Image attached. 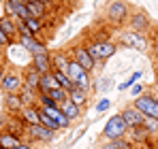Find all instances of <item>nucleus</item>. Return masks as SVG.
Returning <instances> with one entry per match:
<instances>
[{"mask_svg":"<svg viewBox=\"0 0 158 149\" xmlns=\"http://www.w3.org/2000/svg\"><path fill=\"white\" fill-rule=\"evenodd\" d=\"M156 85H158V68H156Z\"/></svg>","mask_w":158,"mask_h":149,"instance_id":"79ce46f5","label":"nucleus"},{"mask_svg":"<svg viewBox=\"0 0 158 149\" xmlns=\"http://www.w3.org/2000/svg\"><path fill=\"white\" fill-rule=\"evenodd\" d=\"M52 73H53V77L58 79V83H60V85H62L66 92H71V90L75 87V83L69 79V74H66V73H60V70H52Z\"/></svg>","mask_w":158,"mask_h":149,"instance_id":"c85d7f7f","label":"nucleus"},{"mask_svg":"<svg viewBox=\"0 0 158 149\" xmlns=\"http://www.w3.org/2000/svg\"><path fill=\"white\" fill-rule=\"evenodd\" d=\"M0 28L4 30V34H6L11 41L19 38V30H17V19H15V17L2 15V17H0Z\"/></svg>","mask_w":158,"mask_h":149,"instance_id":"2eb2a0df","label":"nucleus"},{"mask_svg":"<svg viewBox=\"0 0 158 149\" xmlns=\"http://www.w3.org/2000/svg\"><path fill=\"white\" fill-rule=\"evenodd\" d=\"M150 17H148V13H143V11H137V13H132L131 15V30L132 32H145V30H150Z\"/></svg>","mask_w":158,"mask_h":149,"instance_id":"4468645a","label":"nucleus"},{"mask_svg":"<svg viewBox=\"0 0 158 149\" xmlns=\"http://www.w3.org/2000/svg\"><path fill=\"white\" fill-rule=\"evenodd\" d=\"M88 51H90V55H92L96 62H105V60H109V58L118 51V45H115L113 41H94V43L88 47Z\"/></svg>","mask_w":158,"mask_h":149,"instance_id":"f03ea898","label":"nucleus"},{"mask_svg":"<svg viewBox=\"0 0 158 149\" xmlns=\"http://www.w3.org/2000/svg\"><path fill=\"white\" fill-rule=\"evenodd\" d=\"M4 73H6V64H4V58L0 55V81H2V77H4Z\"/></svg>","mask_w":158,"mask_h":149,"instance_id":"c9c22d12","label":"nucleus"},{"mask_svg":"<svg viewBox=\"0 0 158 149\" xmlns=\"http://www.w3.org/2000/svg\"><path fill=\"white\" fill-rule=\"evenodd\" d=\"M0 87L4 94H19V90L24 87V74L17 70H6L0 81Z\"/></svg>","mask_w":158,"mask_h":149,"instance_id":"423d86ee","label":"nucleus"},{"mask_svg":"<svg viewBox=\"0 0 158 149\" xmlns=\"http://www.w3.org/2000/svg\"><path fill=\"white\" fill-rule=\"evenodd\" d=\"M47 96H49V98H52L53 102H58V104H62L64 100L69 98V92H66L64 87H58V90H52V92H49Z\"/></svg>","mask_w":158,"mask_h":149,"instance_id":"7c9ffc66","label":"nucleus"},{"mask_svg":"<svg viewBox=\"0 0 158 149\" xmlns=\"http://www.w3.org/2000/svg\"><path fill=\"white\" fill-rule=\"evenodd\" d=\"M26 9H28V13H30V17H36V19H45V15H47V4H43L39 0L26 2Z\"/></svg>","mask_w":158,"mask_h":149,"instance_id":"4be33fe9","label":"nucleus"},{"mask_svg":"<svg viewBox=\"0 0 158 149\" xmlns=\"http://www.w3.org/2000/svg\"><path fill=\"white\" fill-rule=\"evenodd\" d=\"M26 136L39 141V143H49L53 139V132L45 126H26Z\"/></svg>","mask_w":158,"mask_h":149,"instance_id":"9b49d317","label":"nucleus"},{"mask_svg":"<svg viewBox=\"0 0 158 149\" xmlns=\"http://www.w3.org/2000/svg\"><path fill=\"white\" fill-rule=\"evenodd\" d=\"M15 149H34L32 147V145H28V143H24V141H22V143H19V145H17V147Z\"/></svg>","mask_w":158,"mask_h":149,"instance_id":"58836bf2","label":"nucleus"},{"mask_svg":"<svg viewBox=\"0 0 158 149\" xmlns=\"http://www.w3.org/2000/svg\"><path fill=\"white\" fill-rule=\"evenodd\" d=\"M22 143V139L17 134H11V132H0V149H15Z\"/></svg>","mask_w":158,"mask_h":149,"instance_id":"393cba45","label":"nucleus"},{"mask_svg":"<svg viewBox=\"0 0 158 149\" xmlns=\"http://www.w3.org/2000/svg\"><path fill=\"white\" fill-rule=\"evenodd\" d=\"M19 98H22V102H24V107H34L36 100H39V92L34 94V90L22 87V90H19Z\"/></svg>","mask_w":158,"mask_h":149,"instance_id":"bb28decb","label":"nucleus"},{"mask_svg":"<svg viewBox=\"0 0 158 149\" xmlns=\"http://www.w3.org/2000/svg\"><path fill=\"white\" fill-rule=\"evenodd\" d=\"M141 92H143V87H141V85H135V87L131 90V94H132V96H139Z\"/></svg>","mask_w":158,"mask_h":149,"instance_id":"e433bc0d","label":"nucleus"},{"mask_svg":"<svg viewBox=\"0 0 158 149\" xmlns=\"http://www.w3.org/2000/svg\"><path fill=\"white\" fill-rule=\"evenodd\" d=\"M113 143H115V147H118V149H135V147H132V143H131V141H126V139H115Z\"/></svg>","mask_w":158,"mask_h":149,"instance_id":"473e14b6","label":"nucleus"},{"mask_svg":"<svg viewBox=\"0 0 158 149\" xmlns=\"http://www.w3.org/2000/svg\"><path fill=\"white\" fill-rule=\"evenodd\" d=\"M120 43H122L124 47H135V49H139V51H143L148 47V41H145L139 32H132V30L120 36Z\"/></svg>","mask_w":158,"mask_h":149,"instance_id":"ddd939ff","label":"nucleus"},{"mask_svg":"<svg viewBox=\"0 0 158 149\" xmlns=\"http://www.w3.org/2000/svg\"><path fill=\"white\" fill-rule=\"evenodd\" d=\"M17 43H19V45H22L30 55H36V53H49L47 45H45V43H41L36 36H19V38H17Z\"/></svg>","mask_w":158,"mask_h":149,"instance_id":"1a4fd4ad","label":"nucleus"},{"mask_svg":"<svg viewBox=\"0 0 158 149\" xmlns=\"http://www.w3.org/2000/svg\"><path fill=\"white\" fill-rule=\"evenodd\" d=\"M109 107H111V102H109L107 98H103L101 102H98V104H96V113H103V111H107Z\"/></svg>","mask_w":158,"mask_h":149,"instance_id":"72a5a7b5","label":"nucleus"},{"mask_svg":"<svg viewBox=\"0 0 158 149\" xmlns=\"http://www.w3.org/2000/svg\"><path fill=\"white\" fill-rule=\"evenodd\" d=\"M39 83H41V73L34 70L32 66H28L26 70H24V87L39 92Z\"/></svg>","mask_w":158,"mask_h":149,"instance_id":"6ab92c4d","label":"nucleus"},{"mask_svg":"<svg viewBox=\"0 0 158 149\" xmlns=\"http://www.w3.org/2000/svg\"><path fill=\"white\" fill-rule=\"evenodd\" d=\"M132 107L139 109L145 117H150V119H158V98H156V96H152V94H143V96H139V98L135 100Z\"/></svg>","mask_w":158,"mask_h":149,"instance_id":"39448f33","label":"nucleus"},{"mask_svg":"<svg viewBox=\"0 0 158 149\" xmlns=\"http://www.w3.org/2000/svg\"><path fill=\"white\" fill-rule=\"evenodd\" d=\"M4 130H6V119L0 115V132H4Z\"/></svg>","mask_w":158,"mask_h":149,"instance_id":"4c0bfd02","label":"nucleus"},{"mask_svg":"<svg viewBox=\"0 0 158 149\" xmlns=\"http://www.w3.org/2000/svg\"><path fill=\"white\" fill-rule=\"evenodd\" d=\"M24 26L32 32V36H39V34L43 32V28H45L43 19H36V17H28V19H24Z\"/></svg>","mask_w":158,"mask_h":149,"instance_id":"cd10ccee","label":"nucleus"},{"mask_svg":"<svg viewBox=\"0 0 158 149\" xmlns=\"http://www.w3.org/2000/svg\"><path fill=\"white\" fill-rule=\"evenodd\" d=\"M39 2H43V4H49V2H52V0H39Z\"/></svg>","mask_w":158,"mask_h":149,"instance_id":"a19ab883","label":"nucleus"},{"mask_svg":"<svg viewBox=\"0 0 158 149\" xmlns=\"http://www.w3.org/2000/svg\"><path fill=\"white\" fill-rule=\"evenodd\" d=\"M69 64H71V55H66L64 51H56V53H52V66H53V70L66 73V70H69Z\"/></svg>","mask_w":158,"mask_h":149,"instance_id":"aec40b11","label":"nucleus"},{"mask_svg":"<svg viewBox=\"0 0 158 149\" xmlns=\"http://www.w3.org/2000/svg\"><path fill=\"white\" fill-rule=\"evenodd\" d=\"M88 96H90V92H85V90H81V87H73V90L69 92V98L73 100L79 109L88 104Z\"/></svg>","mask_w":158,"mask_h":149,"instance_id":"a878e982","label":"nucleus"},{"mask_svg":"<svg viewBox=\"0 0 158 149\" xmlns=\"http://www.w3.org/2000/svg\"><path fill=\"white\" fill-rule=\"evenodd\" d=\"M4 13L9 17H15V19H22V22L30 17L26 2H22V0H4Z\"/></svg>","mask_w":158,"mask_h":149,"instance_id":"6e6552de","label":"nucleus"},{"mask_svg":"<svg viewBox=\"0 0 158 149\" xmlns=\"http://www.w3.org/2000/svg\"><path fill=\"white\" fill-rule=\"evenodd\" d=\"M126 15H128V4H126L124 0H113V2H109L105 17L111 26H120L126 19Z\"/></svg>","mask_w":158,"mask_h":149,"instance_id":"20e7f679","label":"nucleus"},{"mask_svg":"<svg viewBox=\"0 0 158 149\" xmlns=\"http://www.w3.org/2000/svg\"><path fill=\"white\" fill-rule=\"evenodd\" d=\"M19 117H22L28 126H41V113H39V107H36V104H34V107H24L22 113H19Z\"/></svg>","mask_w":158,"mask_h":149,"instance_id":"a211bd4d","label":"nucleus"},{"mask_svg":"<svg viewBox=\"0 0 158 149\" xmlns=\"http://www.w3.org/2000/svg\"><path fill=\"white\" fill-rule=\"evenodd\" d=\"M36 107H39V104H36ZM39 113H41V126H45V128H49L52 132H56V130H60V126L56 124V122H53L52 117H49V115H47V113H45V111L41 109V107H39Z\"/></svg>","mask_w":158,"mask_h":149,"instance_id":"c756f323","label":"nucleus"},{"mask_svg":"<svg viewBox=\"0 0 158 149\" xmlns=\"http://www.w3.org/2000/svg\"><path fill=\"white\" fill-rule=\"evenodd\" d=\"M41 109H43V111H45V113H47V115H49V117H52V119H53L58 126H60V128H66V126L71 124V119H69V117H66V115L60 111V107H52V109L41 107Z\"/></svg>","mask_w":158,"mask_h":149,"instance_id":"5701e85b","label":"nucleus"},{"mask_svg":"<svg viewBox=\"0 0 158 149\" xmlns=\"http://www.w3.org/2000/svg\"><path fill=\"white\" fill-rule=\"evenodd\" d=\"M103 149H118V147H115V143L111 141V143H107V145H105V147H103Z\"/></svg>","mask_w":158,"mask_h":149,"instance_id":"ea45409f","label":"nucleus"},{"mask_svg":"<svg viewBox=\"0 0 158 149\" xmlns=\"http://www.w3.org/2000/svg\"><path fill=\"white\" fill-rule=\"evenodd\" d=\"M22 2H30V0H22Z\"/></svg>","mask_w":158,"mask_h":149,"instance_id":"37998d69","label":"nucleus"},{"mask_svg":"<svg viewBox=\"0 0 158 149\" xmlns=\"http://www.w3.org/2000/svg\"><path fill=\"white\" fill-rule=\"evenodd\" d=\"M4 109L11 115H19L24 109V102L19 98V94H4Z\"/></svg>","mask_w":158,"mask_h":149,"instance_id":"dca6fc26","label":"nucleus"},{"mask_svg":"<svg viewBox=\"0 0 158 149\" xmlns=\"http://www.w3.org/2000/svg\"><path fill=\"white\" fill-rule=\"evenodd\" d=\"M128 132V126L124 122V117L118 113V115H113L109 122L105 124L103 128V136L109 139V141H115V139H124V134Z\"/></svg>","mask_w":158,"mask_h":149,"instance_id":"f257e3e1","label":"nucleus"},{"mask_svg":"<svg viewBox=\"0 0 158 149\" xmlns=\"http://www.w3.org/2000/svg\"><path fill=\"white\" fill-rule=\"evenodd\" d=\"M0 51H2V45H0Z\"/></svg>","mask_w":158,"mask_h":149,"instance_id":"c03bdc74","label":"nucleus"},{"mask_svg":"<svg viewBox=\"0 0 158 149\" xmlns=\"http://www.w3.org/2000/svg\"><path fill=\"white\" fill-rule=\"evenodd\" d=\"M141 70H137V73H132L131 77H128V81H124V83H122V85H120V90H128V87H131V85H135V81H139V79H141Z\"/></svg>","mask_w":158,"mask_h":149,"instance_id":"2f4dec72","label":"nucleus"},{"mask_svg":"<svg viewBox=\"0 0 158 149\" xmlns=\"http://www.w3.org/2000/svg\"><path fill=\"white\" fill-rule=\"evenodd\" d=\"M120 115L124 117V122H126L128 128H139V126L145 124V119H148V117H145L139 109H135V107H126V109H122Z\"/></svg>","mask_w":158,"mask_h":149,"instance_id":"9d476101","label":"nucleus"},{"mask_svg":"<svg viewBox=\"0 0 158 149\" xmlns=\"http://www.w3.org/2000/svg\"><path fill=\"white\" fill-rule=\"evenodd\" d=\"M60 111H62V113H64V115H66L71 122H73V119H77L79 115H81V109H79V107H77V104H75L71 98H66L62 104H60Z\"/></svg>","mask_w":158,"mask_h":149,"instance_id":"b1692460","label":"nucleus"},{"mask_svg":"<svg viewBox=\"0 0 158 149\" xmlns=\"http://www.w3.org/2000/svg\"><path fill=\"white\" fill-rule=\"evenodd\" d=\"M26 122L19 117V115H15V119L11 117V119H6V132H11V134H17L19 139L26 134Z\"/></svg>","mask_w":158,"mask_h":149,"instance_id":"412c9836","label":"nucleus"},{"mask_svg":"<svg viewBox=\"0 0 158 149\" xmlns=\"http://www.w3.org/2000/svg\"><path fill=\"white\" fill-rule=\"evenodd\" d=\"M11 43H13V41H11V38H9V36L4 34V30L0 28V45H2V47H9Z\"/></svg>","mask_w":158,"mask_h":149,"instance_id":"f704fd0d","label":"nucleus"},{"mask_svg":"<svg viewBox=\"0 0 158 149\" xmlns=\"http://www.w3.org/2000/svg\"><path fill=\"white\" fill-rule=\"evenodd\" d=\"M30 66H32L34 70H39L41 74L52 73V70H53V66H52V53H36V55H32Z\"/></svg>","mask_w":158,"mask_h":149,"instance_id":"f8f14e48","label":"nucleus"},{"mask_svg":"<svg viewBox=\"0 0 158 149\" xmlns=\"http://www.w3.org/2000/svg\"><path fill=\"white\" fill-rule=\"evenodd\" d=\"M58 87H62V85L58 83V79L53 77V73H45V74H41V83H39V94H49L52 90H58Z\"/></svg>","mask_w":158,"mask_h":149,"instance_id":"f3484780","label":"nucleus"},{"mask_svg":"<svg viewBox=\"0 0 158 149\" xmlns=\"http://www.w3.org/2000/svg\"><path fill=\"white\" fill-rule=\"evenodd\" d=\"M71 60H75L79 66H83L88 73H92L96 66H98V62L90 55V51H88V47H83V45H77V47H73V51H71Z\"/></svg>","mask_w":158,"mask_h":149,"instance_id":"0eeeda50","label":"nucleus"},{"mask_svg":"<svg viewBox=\"0 0 158 149\" xmlns=\"http://www.w3.org/2000/svg\"><path fill=\"white\" fill-rule=\"evenodd\" d=\"M66 74H69V79L75 83V87H81V90L90 92V73H88L83 66H79L75 60H71Z\"/></svg>","mask_w":158,"mask_h":149,"instance_id":"7ed1b4c3","label":"nucleus"}]
</instances>
